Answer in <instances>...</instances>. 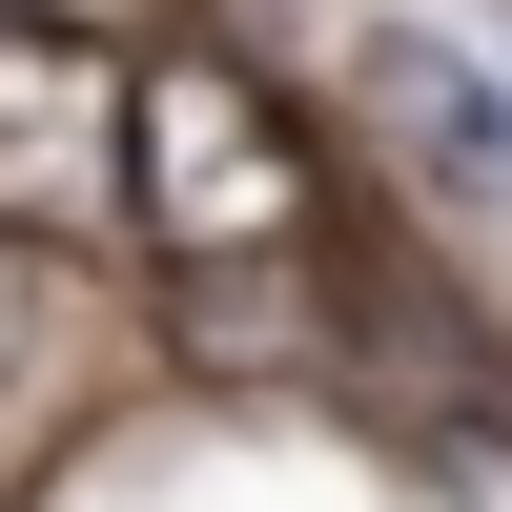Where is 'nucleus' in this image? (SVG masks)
<instances>
[{
	"label": "nucleus",
	"mask_w": 512,
	"mask_h": 512,
	"mask_svg": "<svg viewBox=\"0 0 512 512\" xmlns=\"http://www.w3.org/2000/svg\"><path fill=\"white\" fill-rule=\"evenodd\" d=\"M328 164L226 41H144V267H308Z\"/></svg>",
	"instance_id": "nucleus-1"
},
{
	"label": "nucleus",
	"mask_w": 512,
	"mask_h": 512,
	"mask_svg": "<svg viewBox=\"0 0 512 512\" xmlns=\"http://www.w3.org/2000/svg\"><path fill=\"white\" fill-rule=\"evenodd\" d=\"M0 246H41V267L144 246V41L123 21L0 0Z\"/></svg>",
	"instance_id": "nucleus-2"
},
{
	"label": "nucleus",
	"mask_w": 512,
	"mask_h": 512,
	"mask_svg": "<svg viewBox=\"0 0 512 512\" xmlns=\"http://www.w3.org/2000/svg\"><path fill=\"white\" fill-rule=\"evenodd\" d=\"M349 103L390 123V164H431L451 205H512V82H492L451 21H369V41H349Z\"/></svg>",
	"instance_id": "nucleus-3"
},
{
	"label": "nucleus",
	"mask_w": 512,
	"mask_h": 512,
	"mask_svg": "<svg viewBox=\"0 0 512 512\" xmlns=\"http://www.w3.org/2000/svg\"><path fill=\"white\" fill-rule=\"evenodd\" d=\"M41 21H144V0H41Z\"/></svg>",
	"instance_id": "nucleus-4"
}]
</instances>
